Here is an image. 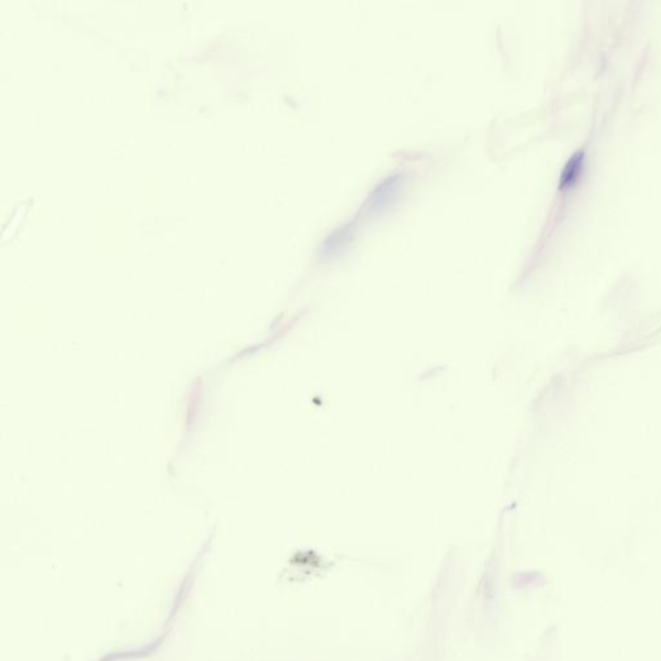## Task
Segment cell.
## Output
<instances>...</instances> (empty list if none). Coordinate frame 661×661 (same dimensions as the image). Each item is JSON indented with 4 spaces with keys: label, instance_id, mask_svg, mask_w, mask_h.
Returning <instances> with one entry per match:
<instances>
[{
    "label": "cell",
    "instance_id": "6da1fadb",
    "mask_svg": "<svg viewBox=\"0 0 661 661\" xmlns=\"http://www.w3.org/2000/svg\"><path fill=\"white\" fill-rule=\"evenodd\" d=\"M584 154L583 152H576L570 161H567L565 169L562 171V178H561V185L571 184L572 181L578 178V173H580L581 164H583Z\"/></svg>",
    "mask_w": 661,
    "mask_h": 661
}]
</instances>
